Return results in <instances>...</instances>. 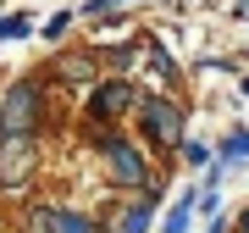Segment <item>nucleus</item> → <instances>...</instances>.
<instances>
[{
    "mask_svg": "<svg viewBox=\"0 0 249 233\" xmlns=\"http://www.w3.org/2000/svg\"><path fill=\"white\" fill-rule=\"evenodd\" d=\"M34 116H39V83H34V78H17V83L6 89V100H0V139H6V134L28 139Z\"/></svg>",
    "mask_w": 249,
    "mask_h": 233,
    "instance_id": "1",
    "label": "nucleus"
},
{
    "mask_svg": "<svg viewBox=\"0 0 249 233\" xmlns=\"http://www.w3.org/2000/svg\"><path fill=\"white\" fill-rule=\"evenodd\" d=\"M139 128H144L150 144H178L183 139V111L172 106V100L150 95V100H139Z\"/></svg>",
    "mask_w": 249,
    "mask_h": 233,
    "instance_id": "2",
    "label": "nucleus"
},
{
    "mask_svg": "<svg viewBox=\"0 0 249 233\" xmlns=\"http://www.w3.org/2000/svg\"><path fill=\"white\" fill-rule=\"evenodd\" d=\"M106 161H111V178L122 183V189H139L150 172H144V155H139V144H127V139H106Z\"/></svg>",
    "mask_w": 249,
    "mask_h": 233,
    "instance_id": "3",
    "label": "nucleus"
},
{
    "mask_svg": "<svg viewBox=\"0 0 249 233\" xmlns=\"http://www.w3.org/2000/svg\"><path fill=\"white\" fill-rule=\"evenodd\" d=\"M28 167H34V144L17 139V134H6L0 139V189H22Z\"/></svg>",
    "mask_w": 249,
    "mask_h": 233,
    "instance_id": "4",
    "label": "nucleus"
},
{
    "mask_svg": "<svg viewBox=\"0 0 249 233\" xmlns=\"http://www.w3.org/2000/svg\"><path fill=\"white\" fill-rule=\"evenodd\" d=\"M127 106H133V89H127L122 78H111V83H100L94 100H89V116H100V122H116Z\"/></svg>",
    "mask_w": 249,
    "mask_h": 233,
    "instance_id": "5",
    "label": "nucleus"
},
{
    "mask_svg": "<svg viewBox=\"0 0 249 233\" xmlns=\"http://www.w3.org/2000/svg\"><path fill=\"white\" fill-rule=\"evenodd\" d=\"M39 228L45 233H94V222L83 211H72V206H45L39 211Z\"/></svg>",
    "mask_w": 249,
    "mask_h": 233,
    "instance_id": "6",
    "label": "nucleus"
},
{
    "mask_svg": "<svg viewBox=\"0 0 249 233\" xmlns=\"http://www.w3.org/2000/svg\"><path fill=\"white\" fill-rule=\"evenodd\" d=\"M244 155H249V134H244V128H232V134L222 139V150L211 155V167H222V172H227V167H238Z\"/></svg>",
    "mask_w": 249,
    "mask_h": 233,
    "instance_id": "7",
    "label": "nucleus"
},
{
    "mask_svg": "<svg viewBox=\"0 0 249 233\" xmlns=\"http://www.w3.org/2000/svg\"><path fill=\"white\" fill-rule=\"evenodd\" d=\"M194 206H199V189H183V194H178V206H172V216H166V228H160V233H188V216H194Z\"/></svg>",
    "mask_w": 249,
    "mask_h": 233,
    "instance_id": "8",
    "label": "nucleus"
},
{
    "mask_svg": "<svg viewBox=\"0 0 249 233\" xmlns=\"http://www.w3.org/2000/svg\"><path fill=\"white\" fill-rule=\"evenodd\" d=\"M150 216H155V200H139V206H127V216H122V228H116V233H144V228H150Z\"/></svg>",
    "mask_w": 249,
    "mask_h": 233,
    "instance_id": "9",
    "label": "nucleus"
},
{
    "mask_svg": "<svg viewBox=\"0 0 249 233\" xmlns=\"http://www.w3.org/2000/svg\"><path fill=\"white\" fill-rule=\"evenodd\" d=\"M34 34V17L28 11H11V17H0V39H28Z\"/></svg>",
    "mask_w": 249,
    "mask_h": 233,
    "instance_id": "10",
    "label": "nucleus"
},
{
    "mask_svg": "<svg viewBox=\"0 0 249 233\" xmlns=\"http://www.w3.org/2000/svg\"><path fill=\"white\" fill-rule=\"evenodd\" d=\"M150 72H160V78H166V83H172V78H178V67H172V56H166V50H160V45L150 50Z\"/></svg>",
    "mask_w": 249,
    "mask_h": 233,
    "instance_id": "11",
    "label": "nucleus"
},
{
    "mask_svg": "<svg viewBox=\"0 0 249 233\" xmlns=\"http://www.w3.org/2000/svg\"><path fill=\"white\" fill-rule=\"evenodd\" d=\"M183 155H188V167H211V150H205V144H194V139L183 144Z\"/></svg>",
    "mask_w": 249,
    "mask_h": 233,
    "instance_id": "12",
    "label": "nucleus"
},
{
    "mask_svg": "<svg viewBox=\"0 0 249 233\" xmlns=\"http://www.w3.org/2000/svg\"><path fill=\"white\" fill-rule=\"evenodd\" d=\"M67 28H72V11H55V17H50V28H45V34H50V39H61V34H67Z\"/></svg>",
    "mask_w": 249,
    "mask_h": 233,
    "instance_id": "13",
    "label": "nucleus"
},
{
    "mask_svg": "<svg viewBox=\"0 0 249 233\" xmlns=\"http://www.w3.org/2000/svg\"><path fill=\"white\" fill-rule=\"evenodd\" d=\"M238 233H249V206H244V216H238Z\"/></svg>",
    "mask_w": 249,
    "mask_h": 233,
    "instance_id": "14",
    "label": "nucleus"
},
{
    "mask_svg": "<svg viewBox=\"0 0 249 233\" xmlns=\"http://www.w3.org/2000/svg\"><path fill=\"white\" fill-rule=\"evenodd\" d=\"M205 233H227V228H222V222H211V228H205Z\"/></svg>",
    "mask_w": 249,
    "mask_h": 233,
    "instance_id": "15",
    "label": "nucleus"
},
{
    "mask_svg": "<svg viewBox=\"0 0 249 233\" xmlns=\"http://www.w3.org/2000/svg\"><path fill=\"white\" fill-rule=\"evenodd\" d=\"M244 95H249V78H244Z\"/></svg>",
    "mask_w": 249,
    "mask_h": 233,
    "instance_id": "16",
    "label": "nucleus"
}]
</instances>
